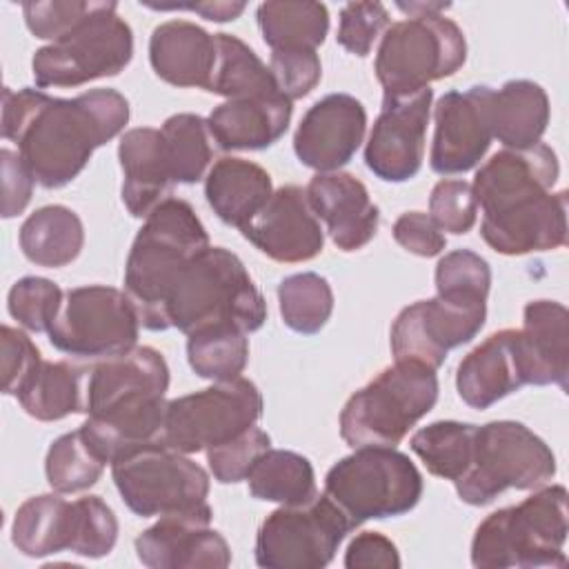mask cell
<instances>
[{"label":"cell","mask_w":569,"mask_h":569,"mask_svg":"<svg viewBox=\"0 0 569 569\" xmlns=\"http://www.w3.org/2000/svg\"><path fill=\"white\" fill-rule=\"evenodd\" d=\"M118 540V518L100 496L67 500L42 493L24 500L11 522V542L29 558L71 551L84 558L111 553Z\"/></svg>","instance_id":"obj_10"},{"label":"cell","mask_w":569,"mask_h":569,"mask_svg":"<svg viewBox=\"0 0 569 569\" xmlns=\"http://www.w3.org/2000/svg\"><path fill=\"white\" fill-rule=\"evenodd\" d=\"M325 493L360 527L411 511L422 498V476L396 447H358L327 471Z\"/></svg>","instance_id":"obj_11"},{"label":"cell","mask_w":569,"mask_h":569,"mask_svg":"<svg viewBox=\"0 0 569 569\" xmlns=\"http://www.w3.org/2000/svg\"><path fill=\"white\" fill-rule=\"evenodd\" d=\"M218 64L209 91L231 98L273 96L280 93L271 69L256 56V51L231 33H216Z\"/></svg>","instance_id":"obj_35"},{"label":"cell","mask_w":569,"mask_h":569,"mask_svg":"<svg viewBox=\"0 0 569 569\" xmlns=\"http://www.w3.org/2000/svg\"><path fill=\"white\" fill-rule=\"evenodd\" d=\"M118 160L122 169V202L133 218H147L171 198L176 184L167 142L160 129L136 127L120 136Z\"/></svg>","instance_id":"obj_25"},{"label":"cell","mask_w":569,"mask_h":569,"mask_svg":"<svg viewBox=\"0 0 569 569\" xmlns=\"http://www.w3.org/2000/svg\"><path fill=\"white\" fill-rule=\"evenodd\" d=\"M493 138L505 149H527L540 142L549 124L547 91L533 80H509L493 91Z\"/></svg>","instance_id":"obj_31"},{"label":"cell","mask_w":569,"mask_h":569,"mask_svg":"<svg viewBox=\"0 0 569 569\" xmlns=\"http://www.w3.org/2000/svg\"><path fill=\"white\" fill-rule=\"evenodd\" d=\"M18 242L29 262L56 269L80 256L84 227L73 209L64 204H47L27 216Z\"/></svg>","instance_id":"obj_32"},{"label":"cell","mask_w":569,"mask_h":569,"mask_svg":"<svg viewBox=\"0 0 569 569\" xmlns=\"http://www.w3.org/2000/svg\"><path fill=\"white\" fill-rule=\"evenodd\" d=\"M429 216L433 222L449 233H467L476 224L478 202L471 184L465 180H440L433 184L429 196Z\"/></svg>","instance_id":"obj_45"},{"label":"cell","mask_w":569,"mask_h":569,"mask_svg":"<svg viewBox=\"0 0 569 569\" xmlns=\"http://www.w3.org/2000/svg\"><path fill=\"white\" fill-rule=\"evenodd\" d=\"M262 416V396L249 378L216 382L167 402L162 442L180 453H198L224 445Z\"/></svg>","instance_id":"obj_15"},{"label":"cell","mask_w":569,"mask_h":569,"mask_svg":"<svg viewBox=\"0 0 569 569\" xmlns=\"http://www.w3.org/2000/svg\"><path fill=\"white\" fill-rule=\"evenodd\" d=\"M189 367L207 380L240 378L249 360V338L231 325H216L187 336Z\"/></svg>","instance_id":"obj_36"},{"label":"cell","mask_w":569,"mask_h":569,"mask_svg":"<svg viewBox=\"0 0 569 569\" xmlns=\"http://www.w3.org/2000/svg\"><path fill=\"white\" fill-rule=\"evenodd\" d=\"M262 40L278 49H318L329 31V11L322 2L269 0L256 11Z\"/></svg>","instance_id":"obj_33"},{"label":"cell","mask_w":569,"mask_h":569,"mask_svg":"<svg viewBox=\"0 0 569 569\" xmlns=\"http://www.w3.org/2000/svg\"><path fill=\"white\" fill-rule=\"evenodd\" d=\"M122 502L140 518L209 509V476L187 453L164 442L136 447L111 462Z\"/></svg>","instance_id":"obj_13"},{"label":"cell","mask_w":569,"mask_h":569,"mask_svg":"<svg viewBox=\"0 0 569 569\" xmlns=\"http://www.w3.org/2000/svg\"><path fill=\"white\" fill-rule=\"evenodd\" d=\"M0 169H2V218H16L29 204L36 178L22 162L20 153H13L11 149L0 151Z\"/></svg>","instance_id":"obj_50"},{"label":"cell","mask_w":569,"mask_h":569,"mask_svg":"<svg viewBox=\"0 0 569 569\" xmlns=\"http://www.w3.org/2000/svg\"><path fill=\"white\" fill-rule=\"evenodd\" d=\"M389 27V11L382 2H347L340 9V22H338V44L358 56L365 58L371 53L378 38Z\"/></svg>","instance_id":"obj_44"},{"label":"cell","mask_w":569,"mask_h":569,"mask_svg":"<svg viewBox=\"0 0 569 569\" xmlns=\"http://www.w3.org/2000/svg\"><path fill=\"white\" fill-rule=\"evenodd\" d=\"M62 289L40 276H24L9 289L7 309L18 325L33 333H44L51 329L53 320L62 309Z\"/></svg>","instance_id":"obj_42"},{"label":"cell","mask_w":569,"mask_h":569,"mask_svg":"<svg viewBox=\"0 0 569 569\" xmlns=\"http://www.w3.org/2000/svg\"><path fill=\"white\" fill-rule=\"evenodd\" d=\"M107 465L80 427L51 442L44 458V473L53 491L80 493L100 480Z\"/></svg>","instance_id":"obj_38"},{"label":"cell","mask_w":569,"mask_h":569,"mask_svg":"<svg viewBox=\"0 0 569 569\" xmlns=\"http://www.w3.org/2000/svg\"><path fill=\"white\" fill-rule=\"evenodd\" d=\"M131 58V27L118 16V2L100 0L98 9L78 27L33 53L31 71L40 89L80 87L118 76Z\"/></svg>","instance_id":"obj_12"},{"label":"cell","mask_w":569,"mask_h":569,"mask_svg":"<svg viewBox=\"0 0 569 569\" xmlns=\"http://www.w3.org/2000/svg\"><path fill=\"white\" fill-rule=\"evenodd\" d=\"M436 296L460 305H487L491 287L489 262L469 249L445 253L436 264Z\"/></svg>","instance_id":"obj_41"},{"label":"cell","mask_w":569,"mask_h":569,"mask_svg":"<svg viewBox=\"0 0 569 569\" xmlns=\"http://www.w3.org/2000/svg\"><path fill=\"white\" fill-rule=\"evenodd\" d=\"M567 531V489L562 485H542L522 502L489 513L476 527L471 565L482 569H562L567 567L562 551Z\"/></svg>","instance_id":"obj_6"},{"label":"cell","mask_w":569,"mask_h":569,"mask_svg":"<svg viewBox=\"0 0 569 569\" xmlns=\"http://www.w3.org/2000/svg\"><path fill=\"white\" fill-rule=\"evenodd\" d=\"M487 305H460L440 296L405 307L391 325V353L396 360L438 369L447 353L467 345L482 329Z\"/></svg>","instance_id":"obj_17"},{"label":"cell","mask_w":569,"mask_h":569,"mask_svg":"<svg viewBox=\"0 0 569 569\" xmlns=\"http://www.w3.org/2000/svg\"><path fill=\"white\" fill-rule=\"evenodd\" d=\"M273 193L271 176L244 158H220L204 178V198L213 213L229 227L251 222Z\"/></svg>","instance_id":"obj_29"},{"label":"cell","mask_w":569,"mask_h":569,"mask_svg":"<svg viewBox=\"0 0 569 569\" xmlns=\"http://www.w3.org/2000/svg\"><path fill=\"white\" fill-rule=\"evenodd\" d=\"M525 385H531V380L520 329L491 333L460 360L456 371L458 396L480 411Z\"/></svg>","instance_id":"obj_23"},{"label":"cell","mask_w":569,"mask_h":569,"mask_svg":"<svg viewBox=\"0 0 569 569\" xmlns=\"http://www.w3.org/2000/svg\"><path fill=\"white\" fill-rule=\"evenodd\" d=\"M167 327L193 333L231 325L244 333L267 320V302L242 260L224 247H207L176 278L164 302Z\"/></svg>","instance_id":"obj_5"},{"label":"cell","mask_w":569,"mask_h":569,"mask_svg":"<svg viewBox=\"0 0 569 569\" xmlns=\"http://www.w3.org/2000/svg\"><path fill=\"white\" fill-rule=\"evenodd\" d=\"M149 62L156 76L173 87L209 91L216 64V33L189 20H167L151 31Z\"/></svg>","instance_id":"obj_26"},{"label":"cell","mask_w":569,"mask_h":569,"mask_svg":"<svg viewBox=\"0 0 569 569\" xmlns=\"http://www.w3.org/2000/svg\"><path fill=\"white\" fill-rule=\"evenodd\" d=\"M129 102L116 89L53 98L40 89H2L0 131L44 189L69 184L91 153L124 131Z\"/></svg>","instance_id":"obj_1"},{"label":"cell","mask_w":569,"mask_h":569,"mask_svg":"<svg viewBox=\"0 0 569 569\" xmlns=\"http://www.w3.org/2000/svg\"><path fill=\"white\" fill-rule=\"evenodd\" d=\"M353 529L349 516L325 491H316L307 502L280 505L262 520L253 558L264 569H320Z\"/></svg>","instance_id":"obj_14"},{"label":"cell","mask_w":569,"mask_h":569,"mask_svg":"<svg viewBox=\"0 0 569 569\" xmlns=\"http://www.w3.org/2000/svg\"><path fill=\"white\" fill-rule=\"evenodd\" d=\"M431 100L429 87L405 98H382L365 147V164L373 176L385 182H407L420 171Z\"/></svg>","instance_id":"obj_19"},{"label":"cell","mask_w":569,"mask_h":569,"mask_svg":"<svg viewBox=\"0 0 569 569\" xmlns=\"http://www.w3.org/2000/svg\"><path fill=\"white\" fill-rule=\"evenodd\" d=\"M213 511L160 516L136 538V556L151 569H224L231 549L220 531L211 529Z\"/></svg>","instance_id":"obj_20"},{"label":"cell","mask_w":569,"mask_h":569,"mask_svg":"<svg viewBox=\"0 0 569 569\" xmlns=\"http://www.w3.org/2000/svg\"><path fill=\"white\" fill-rule=\"evenodd\" d=\"M269 69L282 96L291 102L316 89L322 76V64L316 49H278L271 51Z\"/></svg>","instance_id":"obj_47"},{"label":"cell","mask_w":569,"mask_h":569,"mask_svg":"<svg viewBox=\"0 0 569 569\" xmlns=\"http://www.w3.org/2000/svg\"><path fill=\"white\" fill-rule=\"evenodd\" d=\"M207 247L209 233L187 200L167 198L144 218L124 264V291L144 329H169L167 296L184 264Z\"/></svg>","instance_id":"obj_4"},{"label":"cell","mask_w":569,"mask_h":569,"mask_svg":"<svg viewBox=\"0 0 569 569\" xmlns=\"http://www.w3.org/2000/svg\"><path fill=\"white\" fill-rule=\"evenodd\" d=\"M242 236L276 262H307L325 247V231L311 209L307 189L278 187L260 213L247 222Z\"/></svg>","instance_id":"obj_22"},{"label":"cell","mask_w":569,"mask_h":569,"mask_svg":"<svg viewBox=\"0 0 569 569\" xmlns=\"http://www.w3.org/2000/svg\"><path fill=\"white\" fill-rule=\"evenodd\" d=\"M400 11H405L409 18L411 16H431V13H442L451 4L449 2H398L396 4Z\"/></svg>","instance_id":"obj_53"},{"label":"cell","mask_w":569,"mask_h":569,"mask_svg":"<svg viewBox=\"0 0 569 569\" xmlns=\"http://www.w3.org/2000/svg\"><path fill=\"white\" fill-rule=\"evenodd\" d=\"M167 389V360L147 345L89 367L80 427L109 465L136 447L162 442Z\"/></svg>","instance_id":"obj_3"},{"label":"cell","mask_w":569,"mask_h":569,"mask_svg":"<svg viewBox=\"0 0 569 569\" xmlns=\"http://www.w3.org/2000/svg\"><path fill=\"white\" fill-rule=\"evenodd\" d=\"M529 380L536 387L558 385L567 391L569 378V311L556 300H531L522 311L520 329Z\"/></svg>","instance_id":"obj_28"},{"label":"cell","mask_w":569,"mask_h":569,"mask_svg":"<svg viewBox=\"0 0 569 569\" xmlns=\"http://www.w3.org/2000/svg\"><path fill=\"white\" fill-rule=\"evenodd\" d=\"M144 7L149 9H156V11H196L200 13L204 20H211V22H229V20H236L242 11H244V2H187V4H153V2H142Z\"/></svg>","instance_id":"obj_52"},{"label":"cell","mask_w":569,"mask_h":569,"mask_svg":"<svg viewBox=\"0 0 569 569\" xmlns=\"http://www.w3.org/2000/svg\"><path fill=\"white\" fill-rule=\"evenodd\" d=\"M558 173V156L545 142L502 149L476 171L480 236L493 251L525 256L567 244V191H551Z\"/></svg>","instance_id":"obj_2"},{"label":"cell","mask_w":569,"mask_h":569,"mask_svg":"<svg viewBox=\"0 0 569 569\" xmlns=\"http://www.w3.org/2000/svg\"><path fill=\"white\" fill-rule=\"evenodd\" d=\"M393 240L409 253L420 258H433L447 247L445 231L433 222L429 213L407 211L393 222Z\"/></svg>","instance_id":"obj_49"},{"label":"cell","mask_w":569,"mask_h":569,"mask_svg":"<svg viewBox=\"0 0 569 569\" xmlns=\"http://www.w3.org/2000/svg\"><path fill=\"white\" fill-rule=\"evenodd\" d=\"M291 100L282 93L231 98L207 118L216 147L224 151H260L278 142L291 122Z\"/></svg>","instance_id":"obj_27"},{"label":"cell","mask_w":569,"mask_h":569,"mask_svg":"<svg viewBox=\"0 0 569 569\" xmlns=\"http://www.w3.org/2000/svg\"><path fill=\"white\" fill-rule=\"evenodd\" d=\"M138 331L140 316L127 291L87 284L64 291L62 309L47 333L62 353L107 358L133 349Z\"/></svg>","instance_id":"obj_16"},{"label":"cell","mask_w":569,"mask_h":569,"mask_svg":"<svg viewBox=\"0 0 569 569\" xmlns=\"http://www.w3.org/2000/svg\"><path fill=\"white\" fill-rule=\"evenodd\" d=\"M96 0H47L24 2L22 16L29 31L40 40H58L98 9Z\"/></svg>","instance_id":"obj_46"},{"label":"cell","mask_w":569,"mask_h":569,"mask_svg":"<svg viewBox=\"0 0 569 569\" xmlns=\"http://www.w3.org/2000/svg\"><path fill=\"white\" fill-rule=\"evenodd\" d=\"M476 425L458 420H438L418 429L409 447L425 462L431 476L456 482L469 467Z\"/></svg>","instance_id":"obj_37"},{"label":"cell","mask_w":569,"mask_h":569,"mask_svg":"<svg viewBox=\"0 0 569 569\" xmlns=\"http://www.w3.org/2000/svg\"><path fill=\"white\" fill-rule=\"evenodd\" d=\"M249 493L258 500L300 505L316 496V473L311 462L296 451L267 449L249 476Z\"/></svg>","instance_id":"obj_34"},{"label":"cell","mask_w":569,"mask_h":569,"mask_svg":"<svg viewBox=\"0 0 569 569\" xmlns=\"http://www.w3.org/2000/svg\"><path fill=\"white\" fill-rule=\"evenodd\" d=\"M0 362H2V391L16 396L20 387L31 378L36 367L42 362V356L33 340L9 325L0 329Z\"/></svg>","instance_id":"obj_48"},{"label":"cell","mask_w":569,"mask_h":569,"mask_svg":"<svg viewBox=\"0 0 569 569\" xmlns=\"http://www.w3.org/2000/svg\"><path fill=\"white\" fill-rule=\"evenodd\" d=\"M493 91L473 84L467 91H447L433 109V142L429 164L440 176H456L473 169L493 140Z\"/></svg>","instance_id":"obj_18"},{"label":"cell","mask_w":569,"mask_h":569,"mask_svg":"<svg viewBox=\"0 0 569 569\" xmlns=\"http://www.w3.org/2000/svg\"><path fill=\"white\" fill-rule=\"evenodd\" d=\"M282 322L302 336L318 333L333 311V291L327 278L313 271L291 273L278 284Z\"/></svg>","instance_id":"obj_40"},{"label":"cell","mask_w":569,"mask_h":569,"mask_svg":"<svg viewBox=\"0 0 569 569\" xmlns=\"http://www.w3.org/2000/svg\"><path fill=\"white\" fill-rule=\"evenodd\" d=\"M167 142L176 184H193L204 178L213 160V136L207 118L196 113H176L160 127Z\"/></svg>","instance_id":"obj_39"},{"label":"cell","mask_w":569,"mask_h":569,"mask_svg":"<svg viewBox=\"0 0 569 569\" xmlns=\"http://www.w3.org/2000/svg\"><path fill=\"white\" fill-rule=\"evenodd\" d=\"M467 60L462 29L442 13L411 16L393 22L376 51V78L382 98H405L433 80L453 76Z\"/></svg>","instance_id":"obj_9"},{"label":"cell","mask_w":569,"mask_h":569,"mask_svg":"<svg viewBox=\"0 0 569 569\" xmlns=\"http://www.w3.org/2000/svg\"><path fill=\"white\" fill-rule=\"evenodd\" d=\"M345 567L347 569H371V567L398 569L400 553L387 536L378 531H362L349 542L345 551Z\"/></svg>","instance_id":"obj_51"},{"label":"cell","mask_w":569,"mask_h":569,"mask_svg":"<svg viewBox=\"0 0 569 569\" xmlns=\"http://www.w3.org/2000/svg\"><path fill=\"white\" fill-rule=\"evenodd\" d=\"M267 449H271L269 433L253 425L238 438L207 449V462L218 482L236 485L247 480L251 467Z\"/></svg>","instance_id":"obj_43"},{"label":"cell","mask_w":569,"mask_h":569,"mask_svg":"<svg viewBox=\"0 0 569 569\" xmlns=\"http://www.w3.org/2000/svg\"><path fill=\"white\" fill-rule=\"evenodd\" d=\"M556 476L551 447L516 420L476 425L471 460L453 482L456 493L471 507L496 500L505 489H538Z\"/></svg>","instance_id":"obj_8"},{"label":"cell","mask_w":569,"mask_h":569,"mask_svg":"<svg viewBox=\"0 0 569 569\" xmlns=\"http://www.w3.org/2000/svg\"><path fill=\"white\" fill-rule=\"evenodd\" d=\"M89 367L69 360H42L31 378L16 393L20 407L40 422L62 420L71 413H84Z\"/></svg>","instance_id":"obj_30"},{"label":"cell","mask_w":569,"mask_h":569,"mask_svg":"<svg viewBox=\"0 0 569 569\" xmlns=\"http://www.w3.org/2000/svg\"><path fill=\"white\" fill-rule=\"evenodd\" d=\"M367 111L349 93H329L313 102L293 133L298 160L318 173L338 171L362 144Z\"/></svg>","instance_id":"obj_21"},{"label":"cell","mask_w":569,"mask_h":569,"mask_svg":"<svg viewBox=\"0 0 569 569\" xmlns=\"http://www.w3.org/2000/svg\"><path fill=\"white\" fill-rule=\"evenodd\" d=\"M438 376L420 362L396 360L358 389L340 411L342 440L358 447H396L438 400Z\"/></svg>","instance_id":"obj_7"},{"label":"cell","mask_w":569,"mask_h":569,"mask_svg":"<svg viewBox=\"0 0 569 569\" xmlns=\"http://www.w3.org/2000/svg\"><path fill=\"white\" fill-rule=\"evenodd\" d=\"M307 198L338 249L358 251L373 240L380 209L356 176L347 171L316 173L307 184Z\"/></svg>","instance_id":"obj_24"}]
</instances>
